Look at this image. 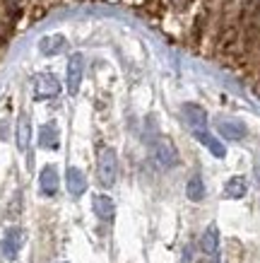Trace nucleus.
<instances>
[{
    "label": "nucleus",
    "instance_id": "nucleus-13",
    "mask_svg": "<svg viewBox=\"0 0 260 263\" xmlns=\"http://www.w3.org/2000/svg\"><path fill=\"white\" fill-rule=\"evenodd\" d=\"M29 138H32V123H29V116L22 114L19 121H17V150L24 152L29 147Z\"/></svg>",
    "mask_w": 260,
    "mask_h": 263
},
{
    "label": "nucleus",
    "instance_id": "nucleus-5",
    "mask_svg": "<svg viewBox=\"0 0 260 263\" xmlns=\"http://www.w3.org/2000/svg\"><path fill=\"white\" fill-rule=\"evenodd\" d=\"M154 157L164 169H171L178 164V152H176L171 140H166V138H159L154 143Z\"/></svg>",
    "mask_w": 260,
    "mask_h": 263
},
{
    "label": "nucleus",
    "instance_id": "nucleus-4",
    "mask_svg": "<svg viewBox=\"0 0 260 263\" xmlns=\"http://www.w3.org/2000/svg\"><path fill=\"white\" fill-rule=\"evenodd\" d=\"M82 78H85V58H82V53H72L68 61V68H65V85H68L70 95L79 92Z\"/></svg>",
    "mask_w": 260,
    "mask_h": 263
},
{
    "label": "nucleus",
    "instance_id": "nucleus-8",
    "mask_svg": "<svg viewBox=\"0 0 260 263\" xmlns=\"http://www.w3.org/2000/svg\"><path fill=\"white\" fill-rule=\"evenodd\" d=\"M183 119L193 130H207V114L197 104H183Z\"/></svg>",
    "mask_w": 260,
    "mask_h": 263
},
{
    "label": "nucleus",
    "instance_id": "nucleus-3",
    "mask_svg": "<svg viewBox=\"0 0 260 263\" xmlns=\"http://www.w3.org/2000/svg\"><path fill=\"white\" fill-rule=\"evenodd\" d=\"M58 95H61V82H58L55 75L41 72V75L34 78V99L44 102V99H53V97H58Z\"/></svg>",
    "mask_w": 260,
    "mask_h": 263
},
{
    "label": "nucleus",
    "instance_id": "nucleus-16",
    "mask_svg": "<svg viewBox=\"0 0 260 263\" xmlns=\"http://www.w3.org/2000/svg\"><path fill=\"white\" fill-rule=\"evenodd\" d=\"M186 196H188L193 203H197V200L205 198V183H203V179L200 176H190V181L186 183Z\"/></svg>",
    "mask_w": 260,
    "mask_h": 263
},
{
    "label": "nucleus",
    "instance_id": "nucleus-17",
    "mask_svg": "<svg viewBox=\"0 0 260 263\" xmlns=\"http://www.w3.org/2000/svg\"><path fill=\"white\" fill-rule=\"evenodd\" d=\"M224 196L227 198H244L246 196V181L241 176H231L227 183H224Z\"/></svg>",
    "mask_w": 260,
    "mask_h": 263
},
{
    "label": "nucleus",
    "instance_id": "nucleus-2",
    "mask_svg": "<svg viewBox=\"0 0 260 263\" xmlns=\"http://www.w3.org/2000/svg\"><path fill=\"white\" fill-rule=\"evenodd\" d=\"M24 247V230L19 227H8L5 234H3V239H0V254L5 256L8 261H15L19 251Z\"/></svg>",
    "mask_w": 260,
    "mask_h": 263
},
{
    "label": "nucleus",
    "instance_id": "nucleus-9",
    "mask_svg": "<svg viewBox=\"0 0 260 263\" xmlns=\"http://www.w3.org/2000/svg\"><path fill=\"white\" fill-rule=\"evenodd\" d=\"M58 183H61V179H58V169L53 167V164H46V167L41 169L39 174V189L44 196H55L58 193Z\"/></svg>",
    "mask_w": 260,
    "mask_h": 263
},
{
    "label": "nucleus",
    "instance_id": "nucleus-18",
    "mask_svg": "<svg viewBox=\"0 0 260 263\" xmlns=\"http://www.w3.org/2000/svg\"><path fill=\"white\" fill-rule=\"evenodd\" d=\"M8 138V126H5V121H0V140H5Z\"/></svg>",
    "mask_w": 260,
    "mask_h": 263
},
{
    "label": "nucleus",
    "instance_id": "nucleus-14",
    "mask_svg": "<svg viewBox=\"0 0 260 263\" xmlns=\"http://www.w3.org/2000/svg\"><path fill=\"white\" fill-rule=\"evenodd\" d=\"M217 130H219L227 140H241V138L246 136L244 123H238V121H219V123H217Z\"/></svg>",
    "mask_w": 260,
    "mask_h": 263
},
{
    "label": "nucleus",
    "instance_id": "nucleus-12",
    "mask_svg": "<svg viewBox=\"0 0 260 263\" xmlns=\"http://www.w3.org/2000/svg\"><path fill=\"white\" fill-rule=\"evenodd\" d=\"M193 136L197 138V140H200V143L205 145L207 150L212 152L214 157H224V155H227V150H224V145L219 143V140H217V138L212 136V133H210V130H193Z\"/></svg>",
    "mask_w": 260,
    "mask_h": 263
},
{
    "label": "nucleus",
    "instance_id": "nucleus-7",
    "mask_svg": "<svg viewBox=\"0 0 260 263\" xmlns=\"http://www.w3.org/2000/svg\"><path fill=\"white\" fill-rule=\"evenodd\" d=\"M65 186H68V193H70V196L79 198V196L87 191L85 172H82L79 167H68V172H65Z\"/></svg>",
    "mask_w": 260,
    "mask_h": 263
},
{
    "label": "nucleus",
    "instance_id": "nucleus-10",
    "mask_svg": "<svg viewBox=\"0 0 260 263\" xmlns=\"http://www.w3.org/2000/svg\"><path fill=\"white\" fill-rule=\"evenodd\" d=\"M58 145H61L58 126H55L53 121H51V123H44V126L39 128V147H44V150H58Z\"/></svg>",
    "mask_w": 260,
    "mask_h": 263
},
{
    "label": "nucleus",
    "instance_id": "nucleus-15",
    "mask_svg": "<svg viewBox=\"0 0 260 263\" xmlns=\"http://www.w3.org/2000/svg\"><path fill=\"white\" fill-rule=\"evenodd\" d=\"M200 244H203V251H205L207 256H217V249H219V232H217L214 224H210V227L205 230Z\"/></svg>",
    "mask_w": 260,
    "mask_h": 263
},
{
    "label": "nucleus",
    "instance_id": "nucleus-1",
    "mask_svg": "<svg viewBox=\"0 0 260 263\" xmlns=\"http://www.w3.org/2000/svg\"><path fill=\"white\" fill-rule=\"evenodd\" d=\"M96 172H99V183H102V186H109L111 189V186L116 183V176H118V157H116V150H113V147H104L102 150Z\"/></svg>",
    "mask_w": 260,
    "mask_h": 263
},
{
    "label": "nucleus",
    "instance_id": "nucleus-6",
    "mask_svg": "<svg viewBox=\"0 0 260 263\" xmlns=\"http://www.w3.org/2000/svg\"><path fill=\"white\" fill-rule=\"evenodd\" d=\"M92 210H94V215L99 217V220L111 222L113 215H116V203H113V198L106 196V193H96L94 198H92Z\"/></svg>",
    "mask_w": 260,
    "mask_h": 263
},
{
    "label": "nucleus",
    "instance_id": "nucleus-11",
    "mask_svg": "<svg viewBox=\"0 0 260 263\" xmlns=\"http://www.w3.org/2000/svg\"><path fill=\"white\" fill-rule=\"evenodd\" d=\"M65 48V36L63 34H46L44 39L39 41V51L44 56H58Z\"/></svg>",
    "mask_w": 260,
    "mask_h": 263
}]
</instances>
